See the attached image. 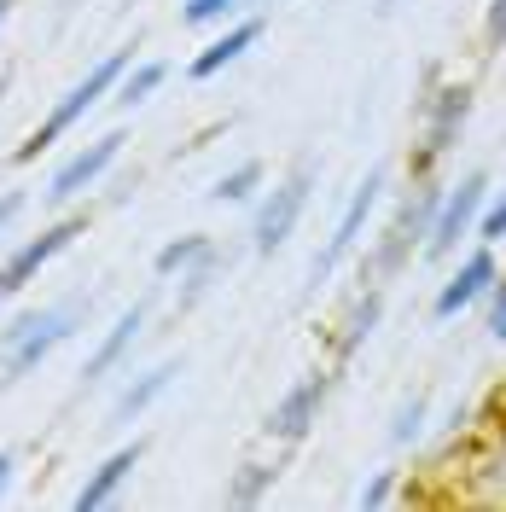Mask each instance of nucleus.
<instances>
[{
    "instance_id": "f704fd0d",
    "label": "nucleus",
    "mask_w": 506,
    "mask_h": 512,
    "mask_svg": "<svg viewBox=\"0 0 506 512\" xmlns=\"http://www.w3.org/2000/svg\"><path fill=\"white\" fill-rule=\"evenodd\" d=\"M70 6H76V0H59V12H70Z\"/></svg>"
},
{
    "instance_id": "c756f323",
    "label": "nucleus",
    "mask_w": 506,
    "mask_h": 512,
    "mask_svg": "<svg viewBox=\"0 0 506 512\" xmlns=\"http://www.w3.org/2000/svg\"><path fill=\"white\" fill-rule=\"evenodd\" d=\"M18 472V448H0V495H6V483Z\"/></svg>"
},
{
    "instance_id": "f3484780",
    "label": "nucleus",
    "mask_w": 506,
    "mask_h": 512,
    "mask_svg": "<svg viewBox=\"0 0 506 512\" xmlns=\"http://www.w3.org/2000/svg\"><path fill=\"white\" fill-rule=\"evenodd\" d=\"M222 268H227L222 245H210V251L198 256V262H187V268L175 274V280H181V286H175V315H192V309H198V303L210 297V286L222 280Z\"/></svg>"
},
{
    "instance_id": "7c9ffc66",
    "label": "nucleus",
    "mask_w": 506,
    "mask_h": 512,
    "mask_svg": "<svg viewBox=\"0 0 506 512\" xmlns=\"http://www.w3.org/2000/svg\"><path fill=\"white\" fill-rule=\"evenodd\" d=\"M396 6H402V0H373V12H396Z\"/></svg>"
},
{
    "instance_id": "2eb2a0df",
    "label": "nucleus",
    "mask_w": 506,
    "mask_h": 512,
    "mask_svg": "<svg viewBox=\"0 0 506 512\" xmlns=\"http://www.w3.org/2000/svg\"><path fill=\"white\" fill-rule=\"evenodd\" d=\"M181 379V361H152L146 373H134V379L117 390V402H111V425H128V419L152 414L163 396H169V384Z\"/></svg>"
},
{
    "instance_id": "9d476101",
    "label": "nucleus",
    "mask_w": 506,
    "mask_h": 512,
    "mask_svg": "<svg viewBox=\"0 0 506 512\" xmlns=\"http://www.w3.org/2000/svg\"><path fill=\"white\" fill-rule=\"evenodd\" d=\"M82 233H88V216H82V210H64L59 222H47L41 233H35V239H24L18 251L6 256V268H0V274H6V286H12V291H24V286L35 280V274H41V268H47L53 256L70 251V245H76Z\"/></svg>"
},
{
    "instance_id": "c85d7f7f",
    "label": "nucleus",
    "mask_w": 506,
    "mask_h": 512,
    "mask_svg": "<svg viewBox=\"0 0 506 512\" xmlns=\"http://www.w3.org/2000/svg\"><path fill=\"white\" fill-rule=\"evenodd\" d=\"M24 216V192H0V233Z\"/></svg>"
},
{
    "instance_id": "412c9836",
    "label": "nucleus",
    "mask_w": 506,
    "mask_h": 512,
    "mask_svg": "<svg viewBox=\"0 0 506 512\" xmlns=\"http://www.w3.org/2000/svg\"><path fill=\"white\" fill-rule=\"evenodd\" d=\"M425 419H431V396L425 390H408L402 402H396V414H390V448H413L419 437H425Z\"/></svg>"
},
{
    "instance_id": "f257e3e1",
    "label": "nucleus",
    "mask_w": 506,
    "mask_h": 512,
    "mask_svg": "<svg viewBox=\"0 0 506 512\" xmlns=\"http://www.w3.org/2000/svg\"><path fill=\"white\" fill-rule=\"evenodd\" d=\"M437 210H443V181H437V175L408 181L402 204H396V216H390L384 233L373 239V256H367V268H361V286H390V280L413 262V251H425Z\"/></svg>"
},
{
    "instance_id": "4be33fe9",
    "label": "nucleus",
    "mask_w": 506,
    "mask_h": 512,
    "mask_svg": "<svg viewBox=\"0 0 506 512\" xmlns=\"http://www.w3.org/2000/svg\"><path fill=\"white\" fill-rule=\"evenodd\" d=\"M210 245H216L210 233H181V239H169V245L152 256V274H158V280H175V274H181L187 262H198V256L210 251Z\"/></svg>"
},
{
    "instance_id": "6e6552de",
    "label": "nucleus",
    "mask_w": 506,
    "mask_h": 512,
    "mask_svg": "<svg viewBox=\"0 0 506 512\" xmlns=\"http://www.w3.org/2000/svg\"><path fill=\"white\" fill-rule=\"evenodd\" d=\"M483 204H489V175L483 169H466L454 187H443V210H437V222H431V239H425V262H448V256L460 251V239H472L477 233V216H483Z\"/></svg>"
},
{
    "instance_id": "cd10ccee",
    "label": "nucleus",
    "mask_w": 506,
    "mask_h": 512,
    "mask_svg": "<svg viewBox=\"0 0 506 512\" xmlns=\"http://www.w3.org/2000/svg\"><path fill=\"white\" fill-rule=\"evenodd\" d=\"M483 425H489V437H501L506 443V384L489 396V408H483Z\"/></svg>"
},
{
    "instance_id": "c9c22d12",
    "label": "nucleus",
    "mask_w": 506,
    "mask_h": 512,
    "mask_svg": "<svg viewBox=\"0 0 506 512\" xmlns=\"http://www.w3.org/2000/svg\"><path fill=\"white\" fill-rule=\"evenodd\" d=\"M0 88H6V82H0Z\"/></svg>"
},
{
    "instance_id": "dca6fc26",
    "label": "nucleus",
    "mask_w": 506,
    "mask_h": 512,
    "mask_svg": "<svg viewBox=\"0 0 506 512\" xmlns=\"http://www.w3.org/2000/svg\"><path fill=\"white\" fill-rule=\"evenodd\" d=\"M379 326H384V286H361L349 297L344 320H338V361H355L361 344H367Z\"/></svg>"
},
{
    "instance_id": "2f4dec72",
    "label": "nucleus",
    "mask_w": 506,
    "mask_h": 512,
    "mask_svg": "<svg viewBox=\"0 0 506 512\" xmlns=\"http://www.w3.org/2000/svg\"><path fill=\"white\" fill-rule=\"evenodd\" d=\"M6 18H12V0H0V30H6Z\"/></svg>"
},
{
    "instance_id": "6ab92c4d",
    "label": "nucleus",
    "mask_w": 506,
    "mask_h": 512,
    "mask_svg": "<svg viewBox=\"0 0 506 512\" xmlns=\"http://www.w3.org/2000/svg\"><path fill=\"white\" fill-rule=\"evenodd\" d=\"M163 82H169V64H163V59H134L111 99H117V111H140L146 99H158Z\"/></svg>"
},
{
    "instance_id": "4468645a",
    "label": "nucleus",
    "mask_w": 506,
    "mask_h": 512,
    "mask_svg": "<svg viewBox=\"0 0 506 512\" xmlns=\"http://www.w3.org/2000/svg\"><path fill=\"white\" fill-rule=\"evenodd\" d=\"M140 460H146V443H140V437H134V443H123V448H111L94 472H88V483L76 489V501H70V507H76V512L111 507V501H117V489H123L134 472H140Z\"/></svg>"
},
{
    "instance_id": "423d86ee",
    "label": "nucleus",
    "mask_w": 506,
    "mask_h": 512,
    "mask_svg": "<svg viewBox=\"0 0 506 512\" xmlns=\"http://www.w3.org/2000/svg\"><path fill=\"white\" fill-rule=\"evenodd\" d=\"M332 390H338V373H332V367H315V373L291 379V390H285L280 402L268 408V419H262V437L280 443V448L309 443V431L320 425L326 402H332Z\"/></svg>"
},
{
    "instance_id": "20e7f679",
    "label": "nucleus",
    "mask_w": 506,
    "mask_h": 512,
    "mask_svg": "<svg viewBox=\"0 0 506 512\" xmlns=\"http://www.w3.org/2000/svg\"><path fill=\"white\" fill-rule=\"evenodd\" d=\"M315 187H320V163L315 158H297L274 187H262L256 216H251V251L256 256H280L285 245H291V233H297V222H303Z\"/></svg>"
},
{
    "instance_id": "a878e982",
    "label": "nucleus",
    "mask_w": 506,
    "mask_h": 512,
    "mask_svg": "<svg viewBox=\"0 0 506 512\" xmlns=\"http://www.w3.org/2000/svg\"><path fill=\"white\" fill-rule=\"evenodd\" d=\"M483 326H489V338L506 350V274L489 286V297H483Z\"/></svg>"
},
{
    "instance_id": "7ed1b4c3",
    "label": "nucleus",
    "mask_w": 506,
    "mask_h": 512,
    "mask_svg": "<svg viewBox=\"0 0 506 512\" xmlns=\"http://www.w3.org/2000/svg\"><path fill=\"white\" fill-rule=\"evenodd\" d=\"M472 82H437L431 94L413 105V117H419V140H413L408 152V175L413 181H425V175H437L448 163V152L460 146V134H466V123H472Z\"/></svg>"
},
{
    "instance_id": "72a5a7b5",
    "label": "nucleus",
    "mask_w": 506,
    "mask_h": 512,
    "mask_svg": "<svg viewBox=\"0 0 506 512\" xmlns=\"http://www.w3.org/2000/svg\"><path fill=\"white\" fill-rule=\"evenodd\" d=\"M251 6H280V0H251Z\"/></svg>"
},
{
    "instance_id": "5701e85b",
    "label": "nucleus",
    "mask_w": 506,
    "mask_h": 512,
    "mask_svg": "<svg viewBox=\"0 0 506 512\" xmlns=\"http://www.w3.org/2000/svg\"><path fill=\"white\" fill-rule=\"evenodd\" d=\"M239 12H251V0H181V24H187V30H210V24H233Z\"/></svg>"
},
{
    "instance_id": "bb28decb",
    "label": "nucleus",
    "mask_w": 506,
    "mask_h": 512,
    "mask_svg": "<svg viewBox=\"0 0 506 512\" xmlns=\"http://www.w3.org/2000/svg\"><path fill=\"white\" fill-rule=\"evenodd\" d=\"M483 47H489V53L506 47V0H489V6H483Z\"/></svg>"
},
{
    "instance_id": "9b49d317",
    "label": "nucleus",
    "mask_w": 506,
    "mask_h": 512,
    "mask_svg": "<svg viewBox=\"0 0 506 512\" xmlns=\"http://www.w3.org/2000/svg\"><path fill=\"white\" fill-rule=\"evenodd\" d=\"M495 280H501L495 245H472V251L460 256V268H454L443 286H437V297H431V315H437V320L466 315L472 303H483V297H489V286H495Z\"/></svg>"
},
{
    "instance_id": "473e14b6",
    "label": "nucleus",
    "mask_w": 506,
    "mask_h": 512,
    "mask_svg": "<svg viewBox=\"0 0 506 512\" xmlns=\"http://www.w3.org/2000/svg\"><path fill=\"white\" fill-rule=\"evenodd\" d=\"M6 297H12V286H6V274H0V303H6Z\"/></svg>"
},
{
    "instance_id": "aec40b11",
    "label": "nucleus",
    "mask_w": 506,
    "mask_h": 512,
    "mask_svg": "<svg viewBox=\"0 0 506 512\" xmlns=\"http://www.w3.org/2000/svg\"><path fill=\"white\" fill-rule=\"evenodd\" d=\"M262 187H268V163H262V158H245V163H233L222 181L210 187V198H216V204H251Z\"/></svg>"
},
{
    "instance_id": "39448f33",
    "label": "nucleus",
    "mask_w": 506,
    "mask_h": 512,
    "mask_svg": "<svg viewBox=\"0 0 506 512\" xmlns=\"http://www.w3.org/2000/svg\"><path fill=\"white\" fill-rule=\"evenodd\" d=\"M88 309H94V297H82V291H76V297H64V303H53V309H41L24 338H18L12 350H0V390H12L18 379H30L35 367L59 350V344H70V338H76V326L88 320Z\"/></svg>"
},
{
    "instance_id": "0eeeda50",
    "label": "nucleus",
    "mask_w": 506,
    "mask_h": 512,
    "mask_svg": "<svg viewBox=\"0 0 506 512\" xmlns=\"http://www.w3.org/2000/svg\"><path fill=\"white\" fill-rule=\"evenodd\" d=\"M384 169H367V181L349 192V204H344V216L332 222V233H326V245L315 251V262H309V286H326L338 268H344L349 256L361 251V233H367V222H373V210H379V198H384Z\"/></svg>"
},
{
    "instance_id": "393cba45",
    "label": "nucleus",
    "mask_w": 506,
    "mask_h": 512,
    "mask_svg": "<svg viewBox=\"0 0 506 512\" xmlns=\"http://www.w3.org/2000/svg\"><path fill=\"white\" fill-rule=\"evenodd\" d=\"M477 245H506V192H489L483 216H477Z\"/></svg>"
},
{
    "instance_id": "f03ea898",
    "label": "nucleus",
    "mask_w": 506,
    "mask_h": 512,
    "mask_svg": "<svg viewBox=\"0 0 506 512\" xmlns=\"http://www.w3.org/2000/svg\"><path fill=\"white\" fill-rule=\"evenodd\" d=\"M128 64H134V47H117V53H105V59L88 64V76H82V82H76V88H70V94H64L59 105H53V111L30 128V134H24V146L12 152V163H35L41 152H53L64 134H70V128L94 111V105H105V99L117 94V82L128 76Z\"/></svg>"
},
{
    "instance_id": "ddd939ff",
    "label": "nucleus",
    "mask_w": 506,
    "mask_h": 512,
    "mask_svg": "<svg viewBox=\"0 0 506 512\" xmlns=\"http://www.w3.org/2000/svg\"><path fill=\"white\" fill-rule=\"evenodd\" d=\"M262 30H268V24H262L256 12H239V18H233L222 35H216V41H204V47L192 53L187 76H192V82H210V76H222L227 64H239V59L256 47V41H262Z\"/></svg>"
},
{
    "instance_id": "f8f14e48",
    "label": "nucleus",
    "mask_w": 506,
    "mask_h": 512,
    "mask_svg": "<svg viewBox=\"0 0 506 512\" xmlns=\"http://www.w3.org/2000/svg\"><path fill=\"white\" fill-rule=\"evenodd\" d=\"M146 320H152V303H146V297H140V303H128L123 315L105 326V338L94 344V355L82 361V384L111 379V373H117V367L128 361V350H134V344L146 338Z\"/></svg>"
},
{
    "instance_id": "a211bd4d",
    "label": "nucleus",
    "mask_w": 506,
    "mask_h": 512,
    "mask_svg": "<svg viewBox=\"0 0 506 512\" xmlns=\"http://www.w3.org/2000/svg\"><path fill=\"white\" fill-rule=\"evenodd\" d=\"M280 483V454L274 460H245L233 478H227V507H262Z\"/></svg>"
},
{
    "instance_id": "1a4fd4ad",
    "label": "nucleus",
    "mask_w": 506,
    "mask_h": 512,
    "mask_svg": "<svg viewBox=\"0 0 506 512\" xmlns=\"http://www.w3.org/2000/svg\"><path fill=\"white\" fill-rule=\"evenodd\" d=\"M123 146H128V128H105L99 140H88L82 152H70V158H64L59 169L47 175V192H41V198H47V204H59V210H70L82 192H94L99 181L117 169Z\"/></svg>"
},
{
    "instance_id": "b1692460",
    "label": "nucleus",
    "mask_w": 506,
    "mask_h": 512,
    "mask_svg": "<svg viewBox=\"0 0 506 512\" xmlns=\"http://www.w3.org/2000/svg\"><path fill=\"white\" fill-rule=\"evenodd\" d=\"M402 495V466H379L373 478L361 483V495H355V507L361 512H379V507H390Z\"/></svg>"
}]
</instances>
